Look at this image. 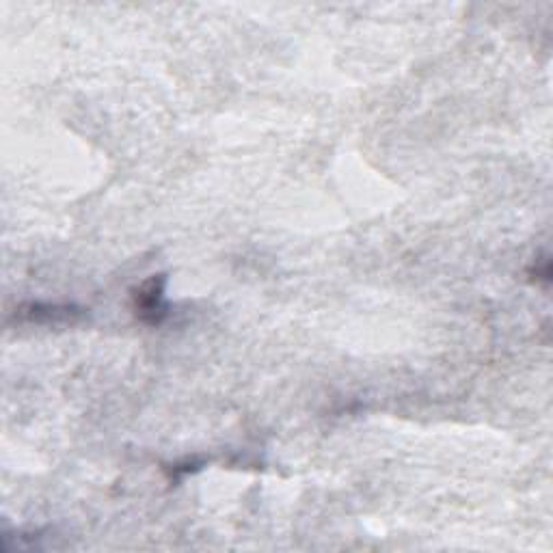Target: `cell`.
<instances>
[{"mask_svg": "<svg viewBox=\"0 0 553 553\" xmlns=\"http://www.w3.org/2000/svg\"><path fill=\"white\" fill-rule=\"evenodd\" d=\"M165 288L167 277L154 275L132 292V309L143 325L158 327L167 320L169 305L165 301Z\"/></svg>", "mask_w": 553, "mask_h": 553, "instance_id": "cell-1", "label": "cell"}, {"mask_svg": "<svg viewBox=\"0 0 553 553\" xmlns=\"http://www.w3.org/2000/svg\"><path fill=\"white\" fill-rule=\"evenodd\" d=\"M85 316V309L76 305H52V303H26L16 309V320L29 325H65L78 322Z\"/></svg>", "mask_w": 553, "mask_h": 553, "instance_id": "cell-2", "label": "cell"}, {"mask_svg": "<svg viewBox=\"0 0 553 553\" xmlns=\"http://www.w3.org/2000/svg\"><path fill=\"white\" fill-rule=\"evenodd\" d=\"M530 277L532 281H543V283H549V277H551V262L549 258H541V260H536L534 266H532V271H530Z\"/></svg>", "mask_w": 553, "mask_h": 553, "instance_id": "cell-3", "label": "cell"}]
</instances>
